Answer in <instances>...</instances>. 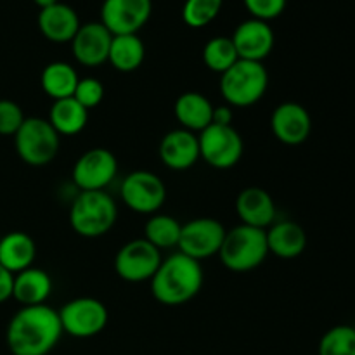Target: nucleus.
<instances>
[{
  "label": "nucleus",
  "instance_id": "26",
  "mask_svg": "<svg viewBox=\"0 0 355 355\" xmlns=\"http://www.w3.org/2000/svg\"><path fill=\"white\" fill-rule=\"evenodd\" d=\"M80 76L71 64L64 61L49 62L40 75L42 90L51 97L52 101L73 97Z\"/></svg>",
  "mask_w": 355,
  "mask_h": 355
},
{
  "label": "nucleus",
  "instance_id": "12",
  "mask_svg": "<svg viewBox=\"0 0 355 355\" xmlns=\"http://www.w3.org/2000/svg\"><path fill=\"white\" fill-rule=\"evenodd\" d=\"M225 238V227L211 217H200L182 224L179 239V252L191 259L201 260L218 255L222 241Z\"/></svg>",
  "mask_w": 355,
  "mask_h": 355
},
{
  "label": "nucleus",
  "instance_id": "16",
  "mask_svg": "<svg viewBox=\"0 0 355 355\" xmlns=\"http://www.w3.org/2000/svg\"><path fill=\"white\" fill-rule=\"evenodd\" d=\"M231 40L239 59L257 62H263V59L272 52L274 44H276V37H274L270 24L267 21L255 19V17L238 24Z\"/></svg>",
  "mask_w": 355,
  "mask_h": 355
},
{
  "label": "nucleus",
  "instance_id": "2",
  "mask_svg": "<svg viewBox=\"0 0 355 355\" xmlns=\"http://www.w3.org/2000/svg\"><path fill=\"white\" fill-rule=\"evenodd\" d=\"M149 283L158 304L179 307L200 293L205 283V272L201 262L177 252L162 260Z\"/></svg>",
  "mask_w": 355,
  "mask_h": 355
},
{
  "label": "nucleus",
  "instance_id": "9",
  "mask_svg": "<svg viewBox=\"0 0 355 355\" xmlns=\"http://www.w3.org/2000/svg\"><path fill=\"white\" fill-rule=\"evenodd\" d=\"M121 200L135 214L155 215L165 203L166 186L156 173L135 170L121 180Z\"/></svg>",
  "mask_w": 355,
  "mask_h": 355
},
{
  "label": "nucleus",
  "instance_id": "32",
  "mask_svg": "<svg viewBox=\"0 0 355 355\" xmlns=\"http://www.w3.org/2000/svg\"><path fill=\"white\" fill-rule=\"evenodd\" d=\"M24 113L21 106L14 101L0 99V135H12L19 130L24 121Z\"/></svg>",
  "mask_w": 355,
  "mask_h": 355
},
{
  "label": "nucleus",
  "instance_id": "22",
  "mask_svg": "<svg viewBox=\"0 0 355 355\" xmlns=\"http://www.w3.org/2000/svg\"><path fill=\"white\" fill-rule=\"evenodd\" d=\"M52 288L54 284L49 272L37 267H30V269L14 274L12 298L19 302L21 307L42 305L52 295Z\"/></svg>",
  "mask_w": 355,
  "mask_h": 355
},
{
  "label": "nucleus",
  "instance_id": "18",
  "mask_svg": "<svg viewBox=\"0 0 355 355\" xmlns=\"http://www.w3.org/2000/svg\"><path fill=\"white\" fill-rule=\"evenodd\" d=\"M236 214L241 224L257 229H269L276 220V203L262 187H246L236 198Z\"/></svg>",
  "mask_w": 355,
  "mask_h": 355
},
{
  "label": "nucleus",
  "instance_id": "34",
  "mask_svg": "<svg viewBox=\"0 0 355 355\" xmlns=\"http://www.w3.org/2000/svg\"><path fill=\"white\" fill-rule=\"evenodd\" d=\"M12 284H14V274L9 272L6 267L0 266V304L12 298Z\"/></svg>",
  "mask_w": 355,
  "mask_h": 355
},
{
  "label": "nucleus",
  "instance_id": "6",
  "mask_svg": "<svg viewBox=\"0 0 355 355\" xmlns=\"http://www.w3.org/2000/svg\"><path fill=\"white\" fill-rule=\"evenodd\" d=\"M61 135L45 118H24L19 130L14 134L17 156L30 166H45L58 156Z\"/></svg>",
  "mask_w": 355,
  "mask_h": 355
},
{
  "label": "nucleus",
  "instance_id": "5",
  "mask_svg": "<svg viewBox=\"0 0 355 355\" xmlns=\"http://www.w3.org/2000/svg\"><path fill=\"white\" fill-rule=\"evenodd\" d=\"M269 87L263 62L238 59L220 75V94L231 107H248L259 103Z\"/></svg>",
  "mask_w": 355,
  "mask_h": 355
},
{
  "label": "nucleus",
  "instance_id": "25",
  "mask_svg": "<svg viewBox=\"0 0 355 355\" xmlns=\"http://www.w3.org/2000/svg\"><path fill=\"white\" fill-rule=\"evenodd\" d=\"M146 45L139 35H113L107 62L120 73H132L144 62Z\"/></svg>",
  "mask_w": 355,
  "mask_h": 355
},
{
  "label": "nucleus",
  "instance_id": "20",
  "mask_svg": "<svg viewBox=\"0 0 355 355\" xmlns=\"http://www.w3.org/2000/svg\"><path fill=\"white\" fill-rule=\"evenodd\" d=\"M266 238L269 253L277 259H297L307 248L305 229L293 220L274 222L269 229H266Z\"/></svg>",
  "mask_w": 355,
  "mask_h": 355
},
{
  "label": "nucleus",
  "instance_id": "4",
  "mask_svg": "<svg viewBox=\"0 0 355 355\" xmlns=\"http://www.w3.org/2000/svg\"><path fill=\"white\" fill-rule=\"evenodd\" d=\"M267 255L269 248L266 229L250 227L245 224L225 231V238L218 252L222 266L232 272H250L262 266Z\"/></svg>",
  "mask_w": 355,
  "mask_h": 355
},
{
  "label": "nucleus",
  "instance_id": "33",
  "mask_svg": "<svg viewBox=\"0 0 355 355\" xmlns=\"http://www.w3.org/2000/svg\"><path fill=\"white\" fill-rule=\"evenodd\" d=\"M252 17L260 21L276 19L286 9L288 0H243Z\"/></svg>",
  "mask_w": 355,
  "mask_h": 355
},
{
  "label": "nucleus",
  "instance_id": "35",
  "mask_svg": "<svg viewBox=\"0 0 355 355\" xmlns=\"http://www.w3.org/2000/svg\"><path fill=\"white\" fill-rule=\"evenodd\" d=\"M234 120V113L229 104H222V106H214V116H211V123L215 125H232Z\"/></svg>",
  "mask_w": 355,
  "mask_h": 355
},
{
  "label": "nucleus",
  "instance_id": "30",
  "mask_svg": "<svg viewBox=\"0 0 355 355\" xmlns=\"http://www.w3.org/2000/svg\"><path fill=\"white\" fill-rule=\"evenodd\" d=\"M224 0H186L182 19L189 28L208 26L220 14Z\"/></svg>",
  "mask_w": 355,
  "mask_h": 355
},
{
  "label": "nucleus",
  "instance_id": "24",
  "mask_svg": "<svg viewBox=\"0 0 355 355\" xmlns=\"http://www.w3.org/2000/svg\"><path fill=\"white\" fill-rule=\"evenodd\" d=\"M49 123L59 135H76L87 127L89 110L82 106L75 97L54 101L49 111Z\"/></svg>",
  "mask_w": 355,
  "mask_h": 355
},
{
  "label": "nucleus",
  "instance_id": "36",
  "mask_svg": "<svg viewBox=\"0 0 355 355\" xmlns=\"http://www.w3.org/2000/svg\"><path fill=\"white\" fill-rule=\"evenodd\" d=\"M35 6H38L40 9H45V7H51L54 6V3H58L59 0H33Z\"/></svg>",
  "mask_w": 355,
  "mask_h": 355
},
{
  "label": "nucleus",
  "instance_id": "3",
  "mask_svg": "<svg viewBox=\"0 0 355 355\" xmlns=\"http://www.w3.org/2000/svg\"><path fill=\"white\" fill-rule=\"evenodd\" d=\"M116 201L106 191H80L69 207V224L82 238H101L116 224Z\"/></svg>",
  "mask_w": 355,
  "mask_h": 355
},
{
  "label": "nucleus",
  "instance_id": "10",
  "mask_svg": "<svg viewBox=\"0 0 355 355\" xmlns=\"http://www.w3.org/2000/svg\"><path fill=\"white\" fill-rule=\"evenodd\" d=\"M162 260V252L144 238L132 239L118 250L114 272L127 283H146L153 279Z\"/></svg>",
  "mask_w": 355,
  "mask_h": 355
},
{
  "label": "nucleus",
  "instance_id": "13",
  "mask_svg": "<svg viewBox=\"0 0 355 355\" xmlns=\"http://www.w3.org/2000/svg\"><path fill=\"white\" fill-rule=\"evenodd\" d=\"M151 12V0H104L101 23L113 35H137Z\"/></svg>",
  "mask_w": 355,
  "mask_h": 355
},
{
  "label": "nucleus",
  "instance_id": "15",
  "mask_svg": "<svg viewBox=\"0 0 355 355\" xmlns=\"http://www.w3.org/2000/svg\"><path fill=\"white\" fill-rule=\"evenodd\" d=\"M270 128L274 137L283 144L300 146L311 137V113L298 103H283L270 114Z\"/></svg>",
  "mask_w": 355,
  "mask_h": 355
},
{
  "label": "nucleus",
  "instance_id": "17",
  "mask_svg": "<svg viewBox=\"0 0 355 355\" xmlns=\"http://www.w3.org/2000/svg\"><path fill=\"white\" fill-rule=\"evenodd\" d=\"M159 159L163 165L175 172H184L196 165L200 159V142L194 132L175 128L163 135L159 142Z\"/></svg>",
  "mask_w": 355,
  "mask_h": 355
},
{
  "label": "nucleus",
  "instance_id": "29",
  "mask_svg": "<svg viewBox=\"0 0 355 355\" xmlns=\"http://www.w3.org/2000/svg\"><path fill=\"white\" fill-rule=\"evenodd\" d=\"M319 355H355V328L338 324L322 335Z\"/></svg>",
  "mask_w": 355,
  "mask_h": 355
},
{
  "label": "nucleus",
  "instance_id": "8",
  "mask_svg": "<svg viewBox=\"0 0 355 355\" xmlns=\"http://www.w3.org/2000/svg\"><path fill=\"white\" fill-rule=\"evenodd\" d=\"M59 312L62 333L73 338H92L104 331L110 321L106 305L92 297L69 300Z\"/></svg>",
  "mask_w": 355,
  "mask_h": 355
},
{
  "label": "nucleus",
  "instance_id": "28",
  "mask_svg": "<svg viewBox=\"0 0 355 355\" xmlns=\"http://www.w3.org/2000/svg\"><path fill=\"white\" fill-rule=\"evenodd\" d=\"M238 59V52L231 37H214L203 47L205 66L218 75L227 71Z\"/></svg>",
  "mask_w": 355,
  "mask_h": 355
},
{
  "label": "nucleus",
  "instance_id": "31",
  "mask_svg": "<svg viewBox=\"0 0 355 355\" xmlns=\"http://www.w3.org/2000/svg\"><path fill=\"white\" fill-rule=\"evenodd\" d=\"M104 94H106V90H104V85L101 80L94 78V76H85V78H80L73 97H75L85 110L90 111L103 103Z\"/></svg>",
  "mask_w": 355,
  "mask_h": 355
},
{
  "label": "nucleus",
  "instance_id": "1",
  "mask_svg": "<svg viewBox=\"0 0 355 355\" xmlns=\"http://www.w3.org/2000/svg\"><path fill=\"white\" fill-rule=\"evenodd\" d=\"M61 336L59 312L47 304L21 307L9 321L6 333L12 355H49Z\"/></svg>",
  "mask_w": 355,
  "mask_h": 355
},
{
  "label": "nucleus",
  "instance_id": "23",
  "mask_svg": "<svg viewBox=\"0 0 355 355\" xmlns=\"http://www.w3.org/2000/svg\"><path fill=\"white\" fill-rule=\"evenodd\" d=\"M37 259V245L26 232L14 231L0 239V266L9 272L17 274L33 267Z\"/></svg>",
  "mask_w": 355,
  "mask_h": 355
},
{
  "label": "nucleus",
  "instance_id": "7",
  "mask_svg": "<svg viewBox=\"0 0 355 355\" xmlns=\"http://www.w3.org/2000/svg\"><path fill=\"white\" fill-rule=\"evenodd\" d=\"M200 158L217 170H229L238 165L245 153V141L232 125H215L198 135Z\"/></svg>",
  "mask_w": 355,
  "mask_h": 355
},
{
  "label": "nucleus",
  "instance_id": "11",
  "mask_svg": "<svg viewBox=\"0 0 355 355\" xmlns=\"http://www.w3.org/2000/svg\"><path fill=\"white\" fill-rule=\"evenodd\" d=\"M118 173V159L110 149H87L75 162L71 180L78 191H106Z\"/></svg>",
  "mask_w": 355,
  "mask_h": 355
},
{
  "label": "nucleus",
  "instance_id": "19",
  "mask_svg": "<svg viewBox=\"0 0 355 355\" xmlns=\"http://www.w3.org/2000/svg\"><path fill=\"white\" fill-rule=\"evenodd\" d=\"M80 26L82 24H80L78 14L68 3L58 2L51 7L40 9L38 12V30L47 40L54 44L71 42Z\"/></svg>",
  "mask_w": 355,
  "mask_h": 355
},
{
  "label": "nucleus",
  "instance_id": "14",
  "mask_svg": "<svg viewBox=\"0 0 355 355\" xmlns=\"http://www.w3.org/2000/svg\"><path fill=\"white\" fill-rule=\"evenodd\" d=\"M111 40H113V33L101 21L82 24L73 40L69 42L73 58L87 68L104 64L110 55Z\"/></svg>",
  "mask_w": 355,
  "mask_h": 355
},
{
  "label": "nucleus",
  "instance_id": "21",
  "mask_svg": "<svg viewBox=\"0 0 355 355\" xmlns=\"http://www.w3.org/2000/svg\"><path fill=\"white\" fill-rule=\"evenodd\" d=\"M173 114L180 123V128H186V130L196 134V132H203L205 128L211 125L214 104L205 94L189 90V92H184L177 97Z\"/></svg>",
  "mask_w": 355,
  "mask_h": 355
},
{
  "label": "nucleus",
  "instance_id": "27",
  "mask_svg": "<svg viewBox=\"0 0 355 355\" xmlns=\"http://www.w3.org/2000/svg\"><path fill=\"white\" fill-rule=\"evenodd\" d=\"M180 231L182 224L172 215L155 214L149 217V220L144 225V239L151 243L155 248L170 250L179 246Z\"/></svg>",
  "mask_w": 355,
  "mask_h": 355
}]
</instances>
